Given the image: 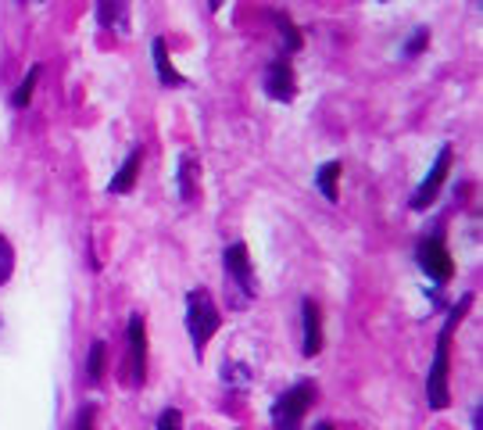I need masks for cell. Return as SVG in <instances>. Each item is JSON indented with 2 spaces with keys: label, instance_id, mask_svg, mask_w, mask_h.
Masks as SVG:
<instances>
[{
  "label": "cell",
  "instance_id": "1",
  "mask_svg": "<svg viewBox=\"0 0 483 430\" xmlns=\"http://www.w3.org/2000/svg\"><path fill=\"white\" fill-rule=\"evenodd\" d=\"M470 302H473V298H462V305L452 309V316H448V323H444V330H441V338H437L434 366H430V377H426V399H430L434 409H444V406L452 402V395H448V345H452V330H455V323L466 316Z\"/></svg>",
  "mask_w": 483,
  "mask_h": 430
},
{
  "label": "cell",
  "instance_id": "2",
  "mask_svg": "<svg viewBox=\"0 0 483 430\" xmlns=\"http://www.w3.org/2000/svg\"><path fill=\"white\" fill-rule=\"evenodd\" d=\"M219 323H223V316H219L212 294H208L205 287H194V291L187 294V330H190V341H194V352H198V355H201L205 345L215 338Z\"/></svg>",
  "mask_w": 483,
  "mask_h": 430
},
{
  "label": "cell",
  "instance_id": "3",
  "mask_svg": "<svg viewBox=\"0 0 483 430\" xmlns=\"http://www.w3.org/2000/svg\"><path fill=\"white\" fill-rule=\"evenodd\" d=\"M312 402H315V384H312V381L294 384L290 391H283V395L272 402V427L276 430H301L304 413L312 409Z\"/></svg>",
  "mask_w": 483,
  "mask_h": 430
},
{
  "label": "cell",
  "instance_id": "4",
  "mask_svg": "<svg viewBox=\"0 0 483 430\" xmlns=\"http://www.w3.org/2000/svg\"><path fill=\"white\" fill-rule=\"evenodd\" d=\"M223 266H226V284H230V298L237 309H247L254 298V273H250V259L243 244H230L223 251Z\"/></svg>",
  "mask_w": 483,
  "mask_h": 430
},
{
  "label": "cell",
  "instance_id": "5",
  "mask_svg": "<svg viewBox=\"0 0 483 430\" xmlns=\"http://www.w3.org/2000/svg\"><path fill=\"white\" fill-rule=\"evenodd\" d=\"M416 262H419V269H423L430 280H437V284H448L452 273H455V262H452V255H448V248H444L441 241H423L419 251H416Z\"/></svg>",
  "mask_w": 483,
  "mask_h": 430
},
{
  "label": "cell",
  "instance_id": "6",
  "mask_svg": "<svg viewBox=\"0 0 483 430\" xmlns=\"http://www.w3.org/2000/svg\"><path fill=\"white\" fill-rule=\"evenodd\" d=\"M448 169H452V147L444 144L441 151H437V162H434V169L426 172V180L419 183V190L412 194V208H430L434 205V197L441 194V187H444V176H448Z\"/></svg>",
  "mask_w": 483,
  "mask_h": 430
},
{
  "label": "cell",
  "instance_id": "7",
  "mask_svg": "<svg viewBox=\"0 0 483 430\" xmlns=\"http://www.w3.org/2000/svg\"><path fill=\"white\" fill-rule=\"evenodd\" d=\"M261 90L272 97V101H294V93H297V83H294V68H290V61H283V57H276L272 65H268V72H265V79H261Z\"/></svg>",
  "mask_w": 483,
  "mask_h": 430
},
{
  "label": "cell",
  "instance_id": "8",
  "mask_svg": "<svg viewBox=\"0 0 483 430\" xmlns=\"http://www.w3.org/2000/svg\"><path fill=\"white\" fill-rule=\"evenodd\" d=\"M129 363H133V384L140 388L147 377V330L144 316H129Z\"/></svg>",
  "mask_w": 483,
  "mask_h": 430
},
{
  "label": "cell",
  "instance_id": "9",
  "mask_svg": "<svg viewBox=\"0 0 483 430\" xmlns=\"http://www.w3.org/2000/svg\"><path fill=\"white\" fill-rule=\"evenodd\" d=\"M301 320H304V355H319V348H322V316H319V305L315 302H304L301 305Z\"/></svg>",
  "mask_w": 483,
  "mask_h": 430
},
{
  "label": "cell",
  "instance_id": "10",
  "mask_svg": "<svg viewBox=\"0 0 483 430\" xmlns=\"http://www.w3.org/2000/svg\"><path fill=\"white\" fill-rule=\"evenodd\" d=\"M140 158H144V154H140V147H136V151H129L126 165H122V169L111 176V187H108L111 194H129V190L136 187V176H140Z\"/></svg>",
  "mask_w": 483,
  "mask_h": 430
},
{
  "label": "cell",
  "instance_id": "11",
  "mask_svg": "<svg viewBox=\"0 0 483 430\" xmlns=\"http://www.w3.org/2000/svg\"><path fill=\"white\" fill-rule=\"evenodd\" d=\"M176 187H180V197H183V201L194 197V187H198V158H194V154H183V158H180Z\"/></svg>",
  "mask_w": 483,
  "mask_h": 430
},
{
  "label": "cell",
  "instance_id": "12",
  "mask_svg": "<svg viewBox=\"0 0 483 430\" xmlns=\"http://www.w3.org/2000/svg\"><path fill=\"white\" fill-rule=\"evenodd\" d=\"M340 172H344V165H340V162H326V165L315 172V187L322 190V197H326V201H337V183H340Z\"/></svg>",
  "mask_w": 483,
  "mask_h": 430
},
{
  "label": "cell",
  "instance_id": "13",
  "mask_svg": "<svg viewBox=\"0 0 483 430\" xmlns=\"http://www.w3.org/2000/svg\"><path fill=\"white\" fill-rule=\"evenodd\" d=\"M151 54H154V68H158L162 86H176V83H180V75H176V68H172V61H169L165 39H154V43H151Z\"/></svg>",
  "mask_w": 483,
  "mask_h": 430
},
{
  "label": "cell",
  "instance_id": "14",
  "mask_svg": "<svg viewBox=\"0 0 483 430\" xmlns=\"http://www.w3.org/2000/svg\"><path fill=\"white\" fill-rule=\"evenodd\" d=\"M40 72H43L40 65H32V68L25 72L22 86H18V90H14V97H11V104H14V108H25V104H29V97H32V90H36V83H40Z\"/></svg>",
  "mask_w": 483,
  "mask_h": 430
},
{
  "label": "cell",
  "instance_id": "15",
  "mask_svg": "<svg viewBox=\"0 0 483 430\" xmlns=\"http://www.w3.org/2000/svg\"><path fill=\"white\" fill-rule=\"evenodd\" d=\"M223 381L226 384H237V388H250V370L241 366V363H223Z\"/></svg>",
  "mask_w": 483,
  "mask_h": 430
},
{
  "label": "cell",
  "instance_id": "16",
  "mask_svg": "<svg viewBox=\"0 0 483 430\" xmlns=\"http://www.w3.org/2000/svg\"><path fill=\"white\" fill-rule=\"evenodd\" d=\"M86 373H90V381H101L104 377V341H93L90 359H86Z\"/></svg>",
  "mask_w": 483,
  "mask_h": 430
},
{
  "label": "cell",
  "instance_id": "17",
  "mask_svg": "<svg viewBox=\"0 0 483 430\" xmlns=\"http://www.w3.org/2000/svg\"><path fill=\"white\" fill-rule=\"evenodd\" d=\"M11 269H14V251H11V244L0 237V284H7Z\"/></svg>",
  "mask_w": 483,
  "mask_h": 430
},
{
  "label": "cell",
  "instance_id": "18",
  "mask_svg": "<svg viewBox=\"0 0 483 430\" xmlns=\"http://www.w3.org/2000/svg\"><path fill=\"white\" fill-rule=\"evenodd\" d=\"M276 22H279V29H283V39H286V47H290V50H297V47H301V32H297V25H290L283 14H276Z\"/></svg>",
  "mask_w": 483,
  "mask_h": 430
},
{
  "label": "cell",
  "instance_id": "19",
  "mask_svg": "<svg viewBox=\"0 0 483 430\" xmlns=\"http://www.w3.org/2000/svg\"><path fill=\"white\" fill-rule=\"evenodd\" d=\"M158 430H183L180 427V413H176V409H165V413L158 417Z\"/></svg>",
  "mask_w": 483,
  "mask_h": 430
},
{
  "label": "cell",
  "instance_id": "20",
  "mask_svg": "<svg viewBox=\"0 0 483 430\" xmlns=\"http://www.w3.org/2000/svg\"><path fill=\"white\" fill-rule=\"evenodd\" d=\"M426 47V29H416V36L408 39V47H405V54H419Z\"/></svg>",
  "mask_w": 483,
  "mask_h": 430
},
{
  "label": "cell",
  "instance_id": "21",
  "mask_svg": "<svg viewBox=\"0 0 483 430\" xmlns=\"http://www.w3.org/2000/svg\"><path fill=\"white\" fill-rule=\"evenodd\" d=\"M75 430H93V409H90V406L79 413V424H75Z\"/></svg>",
  "mask_w": 483,
  "mask_h": 430
},
{
  "label": "cell",
  "instance_id": "22",
  "mask_svg": "<svg viewBox=\"0 0 483 430\" xmlns=\"http://www.w3.org/2000/svg\"><path fill=\"white\" fill-rule=\"evenodd\" d=\"M315 430H333V427H329V424H319V427H315Z\"/></svg>",
  "mask_w": 483,
  "mask_h": 430
}]
</instances>
